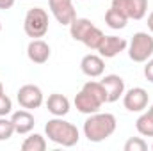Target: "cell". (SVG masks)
<instances>
[{
    "instance_id": "obj_15",
    "label": "cell",
    "mask_w": 153,
    "mask_h": 151,
    "mask_svg": "<svg viewBox=\"0 0 153 151\" xmlns=\"http://www.w3.org/2000/svg\"><path fill=\"white\" fill-rule=\"evenodd\" d=\"M46 109L48 112L55 117H62L70 112V100L64 96V94H59V93H53L48 96L46 100Z\"/></svg>"
},
{
    "instance_id": "obj_23",
    "label": "cell",
    "mask_w": 153,
    "mask_h": 151,
    "mask_svg": "<svg viewBox=\"0 0 153 151\" xmlns=\"http://www.w3.org/2000/svg\"><path fill=\"white\" fill-rule=\"evenodd\" d=\"M146 150H148V144L141 137H130L125 142V151H146Z\"/></svg>"
},
{
    "instance_id": "obj_30",
    "label": "cell",
    "mask_w": 153,
    "mask_h": 151,
    "mask_svg": "<svg viewBox=\"0 0 153 151\" xmlns=\"http://www.w3.org/2000/svg\"><path fill=\"white\" fill-rule=\"evenodd\" d=\"M0 32H2V23H0Z\"/></svg>"
},
{
    "instance_id": "obj_25",
    "label": "cell",
    "mask_w": 153,
    "mask_h": 151,
    "mask_svg": "<svg viewBox=\"0 0 153 151\" xmlns=\"http://www.w3.org/2000/svg\"><path fill=\"white\" fill-rule=\"evenodd\" d=\"M144 76L148 82L153 84V59H148L146 61V66H144Z\"/></svg>"
},
{
    "instance_id": "obj_14",
    "label": "cell",
    "mask_w": 153,
    "mask_h": 151,
    "mask_svg": "<svg viewBox=\"0 0 153 151\" xmlns=\"http://www.w3.org/2000/svg\"><path fill=\"white\" fill-rule=\"evenodd\" d=\"M13 124H14V132L20 133V135H25V133H30L36 121H34V115L30 114V110L23 109V110H16L13 112V117H11Z\"/></svg>"
},
{
    "instance_id": "obj_29",
    "label": "cell",
    "mask_w": 153,
    "mask_h": 151,
    "mask_svg": "<svg viewBox=\"0 0 153 151\" xmlns=\"http://www.w3.org/2000/svg\"><path fill=\"white\" fill-rule=\"evenodd\" d=\"M148 112H150V114H152V115H153V105H152V107H150V109H148Z\"/></svg>"
},
{
    "instance_id": "obj_8",
    "label": "cell",
    "mask_w": 153,
    "mask_h": 151,
    "mask_svg": "<svg viewBox=\"0 0 153 151\" xmlns=\"http://www.w3.org/2000/svg\"><path fill=\"white\" fill-rule=\"evenodd\" d=\"M50 11L55 16V20L61 25H68L76 18L75 7H73V0H48Z\"/></svg>"
},
{
    "instance_id": "obj_20",
    "label": "cell",
    "mask_w": 153,
    "mask_h": 151,
    "mask_svg": "<svg viewBox=\"0 0 153 151\" xmlns=\"http://www.w3.org/2000/svg\"><path fill=\"white\" fill-rule=\"evenodd\" d=\"M105 38V34L98 29V27H93L87 34H85V38L82 39V43L87 46V48H91V50H98L100 48V44H102V41Z\"/></svg>"
},
{
    "instance_id": "obj_31",
    "label": "cell",
    "mask_w": 153,
    "mask_h": 151,
    "mask_svg": "<svg viewBox=\"0 0 153 151\" xmlns=\"http://www.w3.org/2000/svg\"><path fill=\"white\" fill-rule=\"evenodd\" d=\"M152 150H153V144H152Z\"/></svg>"
},
{
    "instance_id": "obj_11",
    "label": "cell",
    "mask_w": 153,
    "mask_h": 151,
    "mask_svg": "<svg viewBox=\"0 0 153 151\" xmlns=\"http://www.w3.org/2000/svg\"><path fill=\"white\" fill-rule=\"evenodd\" d=\"M102 85L107 93V103H114L125 94V80L119 75H105L102 78Z\"/></svg>"
},
{
    "instance_id": "obj_24",
    "label": "cell",
    "mask_w": 153,
    "mask_h": 151,
    "mask_svg": "<svg viewBox=\"0 0 153 151\" xmlns=\"http://www.w3.org/2000/svg\"><path fill=\"white\" fill-rule=\"evenodd\" d=\"M11 112H13V101L7 94H2L0 96V117H5Z\"/></svg>"
},
{
    "instance_id": "obj_1",
    "label": "cell",
    "mask_w": 153,
    "mask_h": 151,
    "mask_svg": "<svg viewBox=\"0 0 153 151\" xmlns=\"http://www.w3.org/2000/svg\"><path fill=\"white\" fill-rule=\"evenodd\" d=\"M116 126H117V121L112 114H89V117L84 123V135L87 137L89 142H102L114 133Z\"/></svg>"
},
{
    "instance_id": "obj_4",
    "label": "cell",
    "mask_w": 153,
    "mask_h": 151,
    "mask_svg": "<svg viewBox=\"0 0 153 151\" xmlns=\"http://www.w3.org/2000/svg\"><path fill=\"white\" fill-rule=\"evenodd\" d=\"M153 55V38L148 32H135L128 44V57L134 62H146Z\"/></svg>"
},
{
    "instance_id": "obj_28",
    "label": "cell",
    "mask_w": 153,
    "mask_h": 151,
    "mask_svg": "<svg viewBox=\"0 0 153 151\" xmlns=\"http://www.w3.org/2000/svg\"><path fill=\"white\" fill-rule=\"evenodd\" d=\"M2 94H4V84L0 82V96H2Z\"/></svg>"
},
{
    "instance_id": "obj_13",
    "label": "cell",
    "mask_w": 153,
    "mask_h": 151,
    "mask_svg": "<svg viewBox=\"0 0 153 151\" xmlns=\"http://www.w3.org/2000/svg\"><path fill=\"white\" fill-rule=\"evenodd\" d=\"M50 46L48 43H45L43 39H32L27 46V57L34 62V64H45L50 59Z\"/></svg>"
},
{
    "instance_id": "obj_5",
    "label": "cell",
    "mask_w": 153,
    "mask_h": 151,
    "mask_svg": "<svg viewBox=\"0 0 153 151\" xmlns=\"http://www.w3.org/2000/svg\"><path fill=\"white\" fill-rule=\"evenodd\" d=\"M16 100L20 103L22 109H27V110H32V109H39L45 101L43 98V91L41 87L34 85V84H25L18 89L16 93Z\"/></svg>"
},
{
    "instance_id": "obj_16",
    "label": "cell",
    "mask_w": 153,
    "mask_h": 151,
    "mask_svg": "<svg viewBox=\"0 0 153 151\" xmlns=\"http://www.w3.org/2000/svg\"><path fill=\"white\" fill-rule=\"evenodd\" d=\"M93 27L94 25L91 23V20H87V18H75L70 23V34H71V38L75 39V41H80L82 43V39L85 38V34Z\"/></svg>"
},
{
    "instance_id": "obj_21",
    "label": "cell",
    "mask_w": 153,
    "mask_h": 151,
    "mask_svg": "<svg viewBox=\"0 0 153 151\" xmlns=\"http://www.w3.org/2000/svg\"><path fill=\"white\" fill-rule=\"evenodd\" d=\"M82 89H85V91L93 93V94H94V96H98L103 103H107V93H105V87L102 85V82L89 80V82H85V84H84V87H82Z\"/></svg>"
},
{
    "instance_id": "obj_7",
    "label": "cell",
    "mask_w": 153,
    "mask_h": 151,
    "mask_svg": "<svg viewBox=\"0 0 153 151\" xmlns=\"http://www.w3.org/2000/svg\"><path fill=\"white\" fill-rule=\"evenodd\" d=\"M148 101H150V96H148L146 89H143V87H132V89L125 91V94H123V105L130 112H143L148 107Z\"/></svg>"
},
{
    "instance_id": "obj_19",
    "label": "cell",
    "mask_w": 153,
    "mask_h": 151,
    "mask_svg": "<svg viewBox=\"0 0 153 151\" xmlns=\"http://www.w3.org/2000/svg\"><path fill=\"white\" fill-rule=\"evenodd\" d=\"M22 150L23 151H45L46 150V141L43 135L39 133H32L30 137H27L22 144Z\"/></svg>"
},
{
    "instance_id": "obj_17",
    "label": "cell",
    "mask_w": 153,
    "mask_h": 151,
    "mask_svg": "<svg viewBox=\"0 0 153 151\" xmlns=\"http://www.w3.org/2000/svg\"><path fill=\"white\" fill-rule=\"evenodd\" d=\"M105 23H107L112 30H121V29H125V27H126L128 18H126L123 13H119L116 7L111 5V9L105 13Z\"/></svg>"
},
{
    "instance_id": "obj_26",
    "label": "cell",
    "mask_w": 153,
    "mask_h": 151,
    "mask_svg": "<svg viewBox=\"0 0 153 151\" xmlns=\"http://www.w3.org/2000/svg\"><path fill=\"white\" fill-rule=\"evenodd\" d=\"M16 0H0V9H11Z\"/></svg>"
},
{
    "instance_id": "obj_3",
    "label": "cell",
    "mask_w": 153,
    "mask_h": 151,
    "mask_svg": "<svg viewBox=\"0 0 153 151\" xmlns=\"http://www.w3.org/2000/svg\"><path fill=\"white\" fill-rule=\"evenodd\" d=\"M48 13L43 7H32L27 11L23 20V30L29 38L41 39L48 32Z\"/></svg>"
},
{
    "instance_id": "obj_2",
    "label": "cell",
    "mask_w": 153,
    "mask_h": 151,
    "mask_svg": "<svg viewBox=\"0 0 153 151\" xmlns=\"http://www.w3.org/2000/svg\"><path fill=\"white\" fill-rule=\"evenodd\" d=\"M45 133L52 142H55L59 146H64V148H73L75 144H78V139H80L78 128L73 123L64 121L62 117L50 119L45 124Z\"/></svg>"
},
{
    "instance_id": "obj_18",
    "label": "cell",
    "mask_w": 153,
    "mask_h": 151,
    "mask_svg": "<svg viewBox=\"0 0 153 151\" xmlns=\"http://www.w3.org/2000/svg\"><path fill=\"white\" fill-rule=\"evenodd\" d=\"M135 128L141 135L153 137V115L150 112H144L143 115H139V119L135 121Z\"/></svg>"
},
{
    "instance_id": "obj_10",
    "label": "cell",
    "mask_w": 153,
    "mask_h": 151,
    "mask_svg": "<svg viewBox=\"0 0 153 151\" xmlns=\"http://www.w3.org/2000/svg\"><path fill=\"white\" fill-rule=\"evenodd\" d=\"M128 48V43L125 38H117V36H105L98 52L103 59H112L116 55H119L121 52H125Z\"/></svg>"
},
{
    "instance_id": "obj_27",
    "label": "cell",
    "mask_w": 153,
    "mask_h": 151,
    "mask_svg": "<svg viewBox=\"0 0 153 151\" xmlns=\"http://www.w3.org/2000/svg\"><path fill=\"white\" fill-rule=\"evenodd\" d=\"M148 29H150V32H153V11L148 14Z\"/></svg>"
},
{
    "instance_id": "obj_9",
    "label": "cell",
    "mask_w": 153,
    "mask_h": 151,
    "mask_svg": "<svg viewBox=\"0 0 153 151\" xmlns=\"http://www.w3.org/2000/svg\"><path fill=\"white\" fill-rule=\"evenodd\" d=\"M102 105H103V101L98 96H94L93 93L85 91V89H82L75 96V107H76V110L82 112V114H87L89 115V114L100 112Z\"/></svg>"
},
{
    "instance_id": "obj_6",
    "label": "cell",
    "mask_w": 153,
    "mask_h": 151,
    "mask_svg": "<svg viewBox=\"0 0 153 151\" xmlns=\"http://www.w3.org/2000/svg\"><path fill=\"white\" fill-rule=\"evenodd\" d=\"M112 7L128 20H143L148 13V0H112Z\"/></svg>"
},
{
    "instance_id": "obj_12",
    "label": "cell",
    "mask_w": 153,
    "mask_h": 151,
    "mask_svg": "<svg viewBox=\"0 0 153 151\" xmlns=\"http://www.w3.org/2000/svg\"><path fill=\"white\" fill-rule=\"evenodd\" d=\"M80 70H82L84 75L89 76V78H98V76H102L103 71H105L103 57H102V55H94V53L85 55V57L80 61Z\"/></svg>"
},
{
    "instance_id": "obj_22",
    "label": "cell",
    "mask_w": 153,
    "mask_h": 151,
    "mask_svg": "<svg viewBox=\"0 0 153 151\" xmlns=\"http://www.w3.org/2000/svg\"><path fill=\"white\" fill-rule=\"evenodd\" d=\"M14 132V124L11 119H5V117H0V141H7L13 137Z\"/></svg>"
}]
</instances>
